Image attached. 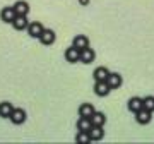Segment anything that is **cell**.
<instances>
[{"label":"cell","mask_w":154,"mask_h":144,"mask_svg":"<svg viewBox=\"0 0 154 144\" xmlns=\"http://www.w3.org/2000/svg\"><path fill=\"white\" fill-rule=\"evenodd\" d=\"M11 122L14 124V125H22V124L26 122V118H28V115H26V111L22 110V108H14V111L11 113Z\"/></svg>","instance_id":"1"},{"label":"cell","mask_w":154,"mask_h":144,"mask_svg":"<svg viewBox=\"0 0 154 144\" xmlns=\"http://www.w3.org/2000/svg\"><path fill=\"white\" fill-rule=\"evenodd\" d=\"M110 91H111V88L108 86L106 81H96V83H94V93H96V96H99V98L108 96Z\"/></svg>","instance_id":"2"},{"label":"cell","mask_w":154,"mask_h":144,"mask_svg":"<svg viewBox=\"0 0 154 144\" xmlns=\"http://www.w3.org/2000/svg\"><path fill=\"white\" fill-rule=\"evenodd\" d=\"M28 34L31 36V38H39L41 36V33L45 31V28H43V24L39 21H33V22H29V26H28Z\"/></svg>","instance_id":"3"},{"label":"cell","mask_w":154,"mask_h":144,"mask_svg":"<svg viewBox=\"0 0 154 144\" xmlns=\"http://www.w3.org/2000/svg\"><path fill=\"white\" fill-rule=\"evenodd\" d=\"M65 60L70 62V64H75V62H81V50H77L75 46L72 45V46H69L65 50Z\"/></svg>","instance_id":"4"},{"label":"cell","mask_w":154,"mask_h":144,"mask_svg":"<svg viewBox=\"0 0 154 144\" xmlns=\"http://www.w3.org/2000/svg\"><path fill=\"white\" fill-rule=\"evenodd\" d=\"M16 11H14V7H4V9H2V11H0V21H4V22H7V24H9V22H11L12 24V21H14V19H16Z\"/></svg>","instance_id":"5"},{"label":"cell","mask_w":154,"mask_h":144,"mask_svg":"<svg viewBox=\"0 0 154 144\" xmlns=\"http://www.w3.org/2000/svg\"><path fill=\"white\" fill-rule=\"evenodd\" d=\"M28 26H29L28 16H16V19L12 21V28L16 31H26Z\"/></svg>","instance_id":"6"},{"label":"cell","mask_w":154,"mask_h":144,"mask_svg":"<svg viewBox=\"0 0 154 144\" xmlns=\"http://www.w3.org/2000/svg\"><path fill=\"white\" fill-rule=\"evenodd\" d=\"M39 41H41V45H45V46H50V45L55 43L57 39V34L51 31V29H45L43 33H41V36H39Z\"/></svg>","instance_id":"7"},{"label":"cell","mask_w":154,"mask_h":144,"mask_svg":"<svg viewBox=\"0 0 154 144\" xmlns=\"http://www.w3.org/2000/svg\"><path fill=\"white\" fill-rule=\"evenodd\" d=\"M151 118H152V113L149 110H146V108H140L139 111H135V120H137V124H140V125L149 124Z\"/></svg>","instance_id":"8"},{"label":"cell","mask_w":154,"mask_h":144,"mask_svg":"<svg viewBox=\"0 0 154 144\" xmlns=\"http://www.w3.org/2000/svg\"><path fill=\"white\" fill-rule=\"evenodd\" d=\"M12 7H14V11H16L17 16H28L29 11H31V7H29V4L26 0H17Z\"/></svg>","instance_id":"9"},{"label":"cell","mask_w":154,"mask_h":144,"mask_svg":"<svg viewBox=\"0 0 154 144\" xmlns=\"http://www.w3.org/2000/svg\"><path fill=\"white\" fill-rule=\"evenodd\" d=\"M106 83H108V86H110L111 89H118L122 86V83H123V79H122V76L118 74V72H110Z\"/></svg>","instance_id":"10"},{"label":"cell","mask_w":154,"mask_h":144,"mask_svg":"<svg viewBox=\"0 0 154 144\" xmlns=\"http://www.w3.org/2000/svg\"><path fill=\"white\" fill-rule=\"evenodd\" d=\"M91 141H101L103 136H105V130H103V125H91V129L88 130Z\"/></svg>","instance_id":"11"},{"label":"cell","mask_w":154,"mask_h":144,"mask_svg":"<svg viewBox=\"0 0 154 144\" xmlns=\"http://www.w3.org/2000/svg\"><path fill=\"white\" fill-rule=\"evenodd\" d=\"M72 45L75 46L77 50H84V48L89 46V38L84 36V34H77V36H74V39H72Z\"/></svg>","instance_id":"12"},{"label":"cell","mask_w":154,"mask_h":144,"mask_svg":"<svg viewBox=\"0 0 154 144\" xmlns=\"http://www.w3.org/2000/svg\"><path fill=\"white\" fill-rule=\"evenodd\" d=\"M94 58H96V53H94L93 48H84V50H81V62L82 64H91V62H94Z\"/></svg>","instance_id":"13"},{"label":"cell","mask_w":154,"mask_h":144,"mask_svg":"<svg viewBox=\"0 0 154 144\" xmlns=\"http://www.w3.org/2000/svg\"><path fill=\"white\" fill-rule=\"evenodd\" d=\"M127 108L132 111V113L139 111L140 108H142V98H139V96H132V98L128 100V103H127Z\"/></svg>","instance_id":"14"},{"label":"cell","mask_w":154,"mask_h":144,"mask_svg":"<svg viewBox=\"0 0 154 144\" xmlns=\"http://www.w3.org/2000/svg\"><path fill=\"white\" fill-rule=\"evenodd\" d=\"M108 76H110V70L106 69V67H96L93 72V77L94 81H106L108 79Z\"/></svg>","instance_id":"15"},{"label":"cell","mask_w":154,"mask_h":144,"mask_svg":"<svg viewBox=\"0 0 154 144\" xmlns=\"http://www.w3.org/2000/svg\"><path fill=\"white\" fill-rule=\"evenodd\" d=\"M94 106L93 103H82V105L79 106V117H88V118H91V115L94 113Z\"/></svg>","instance_id":"16"},{"label":"cell","mask_w":154,"mask_h":144,"mask_svg":"<svg viewBox=\"0 0 154 144\" xmlns=\"http://www.w3.org/2000/svg\"><path fill=\"white\" fill-rule=\"evenodd\" d=\"M12 111H14L12 103H9V101H2V103H0V117H2V118H9Z\"/></svg>","instance_id":"17"},{"label":"cell","mask_w":154,"mask_h":144,"mask_svg":"<svg viewBox=\"0 0 154 144\" xmlns=\"http://www.w3.org/2000/svg\"><path fill=\"white\" fill-rule=\"evenodd\" d=\"M91 124H93V125H105L106 115L103 111H94L93 115H91Z\"/></svg>","instance_id":"18"},{"label":"cell","mask_w":154,"mask_h":144,"mask_svg":"<svg viewBox=\"0 0 154 144\" xmlns=\"http://www.w3.org/2000/svg\"><path fill=\"white\" fill-rule=\"evenodd\" d=\"M91 118L88 117H79V120H77V130H84V132H88L89 129H91Z\"/></svg>","instance_id":"19"},{"label":"cell","mask_w":154,"mask_h":144,"mask_svg":"<svg viewBox=\"0 0 154 144\" xmlns=\"http://www.w3.org/2000/svg\"><path fill=\"white\" fill-rule=\"evenodd\" d=\"M75 141H77L79 144H88V142H91V137H89L88 132H84V130H77Z\"/></svg>","instance_id":"20"},{"label":"cell","mask_w":154,"mask_h":144,"mask_svg":"<svg viewBox=\"0 0 154 144\" xmlns=\"http://www.w3.org/2000/svg\"><path fill=\"white\" fill-rule=\"evenodd\" d=\"M142 108H146V110H149L152 113L154 111V96H146V98H142Z\"/></svg>","instance_id":"21"},{"label":"cell","mask_w":154,"mask_h":144,"mask_svg":"<svg viewBox=\"0 0 154 144\" xmlns=\"http://www.w3.org/2000/svg\"><path fill=\"white\" fill-rule=\"evenodd\" d=\"M77 2H79V4H81V5H89V0H77Z\"/></svg>","instance_id":"22"}]
</instances>
